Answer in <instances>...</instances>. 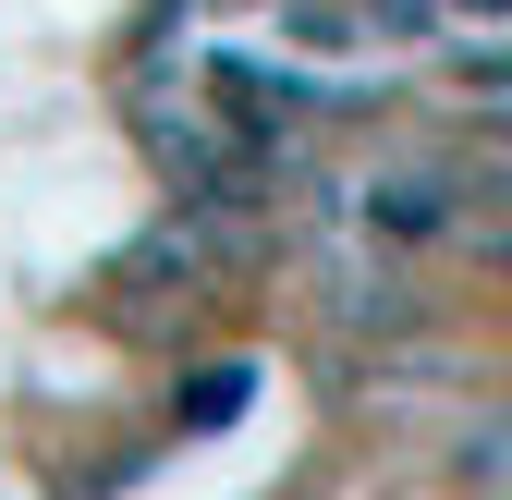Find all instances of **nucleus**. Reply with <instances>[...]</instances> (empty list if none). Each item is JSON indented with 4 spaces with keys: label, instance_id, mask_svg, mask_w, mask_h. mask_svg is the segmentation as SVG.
<instances>
[{
    "label": "nucleus",
    "instance_id": "f257e3e1",
    "mask_svg": "<svg viewBox=\"0 0 512 500\" xmlns=\"http://www.w3.org/2000/svg\"><path fill=\"white\" fill-rule=\"evenodd\" d=\"M464 257L512 269V159H464V220H452Z\"/></svg>",
    "mask_w": 512,
    "mask_h": 500
}]
</instances>
